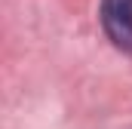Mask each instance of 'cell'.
<instances>
[{"label":"cell","mask_w":132,"mask_h":129,"mask_svg":"<svg viewBox=\"0 0 132 129\" xmlns=\"http://www.w3.org/2000/svg\"><path fill=\"white\" fill-rule=\"evenodd\" d=\"M101 25L111 43L132 55V0H101Z\"/></svg>","instance_id":"1"}]
</instances>
